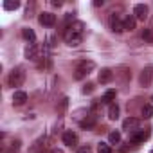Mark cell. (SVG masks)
Listing matches in <instances>:
<instances>
[{
    "label": "cell",
    "mask_w": 153,
    "mask_h": 153,
    "mask_svg": "<svg viewBox=\"0 0 153 153\" xmlns=\"http://www.w3.org/2000/svg\"><path fill=\"white\" fill-rule=\"evenodd\" d=\"M112 78H114V72H112V68H101V72H99V83H110L112 81Z\"/></svg>",
    "instance_id": "8fae6325"
},
{
    "label": "cell",
    "mask_w": 153,
    "mask_h": 153,
    "mask_svg": "<svg viewBox=\"0 0 153 153\" xmlns=\"http://www.w3.org/2000/svg\"><path fill=\"white\" fill-rule=\"evenodd\" d=\"M20 7V2H16V0H6L4 2V9L11 11V9H18Z\"/></svg>",
    "instance_id": "ffe728a7"
},
{
    "label": "cell",
    "mask_w": 153,
    "mask_h": 153,
    "mask_svg": "<svg viewBox=\"0 0 153 153\" xmlns=\"http://www.w3.org/2000/svg\"><path fill=\"white\" fill-rule=\"evenodd\" d=\"M148 13H149V9H148V6H144V4H137L135 7H133V16L137 18V20H146L148 18Z\"/></svg>",
    "instance_id": "52a82bcc"
},
{
    "label": "cell",
    "mask_w": 153,
    "mask_h": 153,
    "mask_svg": "<svg viewBox=\"0 0 153 153\" xmlns=\"http://www.w3.org/2000/svg\"><path fill=\"white\" fill-rule=\"evenodd\" d=\"M51 153H63V149H58V148H54V149H51Z\"/></svg>",
    "instance_id": "83f0119b"
},
{
    "label": "cell",
    "mask_w": 153,
    "mask_h": 153,
    "mask_svg": "<svg viewBox=\"0 0 153 153\" xmlns=\"http://www.w3.org/2000/svg\"><path fill=\"white\" fill-rule=\"evenodd\" d=\"M78 153H92V148L90 146H83V148L78 149Z\"/></svg>",
    "instance_id": "d4e9b609"
},
{
    "label": "cell",
    "mask_w": 153,
    "mask_h": 153,
    "mask_svg": "<svg viewBox=\"0 0 153 153\" xmlns=\"http://www.w3.org/2000/svg\"><path fill=\"white\" fill-rule=\"evenodd\" d=\"M67 101H68L67 97H65V99H61V106H59V114H63V110H65V106H67Z\"/></svg>",
    "instance_id": "484cf974"
},
{
    "label": "cell",
    "mask_w": 153,
    "mask_h": 153,
    "mask_svg": "<svg viewBox=\"0 0 153 153\" xmlns=\"http://www.w3.org/2000/svg\"><path fill=\"white\" fill-rule=\"evenodd\" d=\"M149 153H153V151H149Z\"/></svg>",
    "instance_id": "f546056e"
},
{
    "label": "cell",
    "mask_w": 153,
    "mask_h": 153,
    "mask_svg": "<svg viewBox=\"0 0 153 153\" xmlns=\"http://www.w3.org/2000/svg\"><path fill=\"white\" fill-rule=\"evenodd\" d=\"M27 101V94L24 92V90H16L15 94H13V103L15 105H24Z\"/></svg>",
    "instance_id": "4fadbf2b"
},
{
    "label": "cell",
    "mask_w": 153,
    "mask_h": 153,
    "mask_svg": "<svg viewBox=\"0 0 153 153\" xmlns=\"http://www.w3.org/2000/svg\"><path fill=\"white\" fill-rule=\"evenodd\" d=\"M96 65H94V61H79L78 63V67H76V74H74V78L76 79H83L85 76H88L90 74V70L94 68Z\"/></svg>",
    "instance_id": "3957f363"
},
{
    "label": "cell",
    "mask_w": 153,
    "mask_h": 153,
    "mask_svg": "<svg viewBox=\"0 0 153 153\" xmlns=\"http://www.w3.org/2000/svg\"><path fill=\"white\" fill-rule=\"evenodd\" d=\"M108 140H110V144H119L121 142V131H110Z\"/></svg>",
    "instance_id": "ac0fdd59"
},
{
    "label": "cell",
    "mask_w": 153,
    "mask_h": 153,
    "mask_svg": "<svg viewBox=\"0 0 153 153\" xmlns=\"http://www.w3.org/2000/svg\"><path fill=\"white\" fill-rule=\"evenodd\" d=\"M123 25H124V31H133L135 25H137V18L133 15H126L123 18Z\"/></svg>",
    "instance_id": "7c38bea8"
},
{
    "label": "cell",
    "mask_w": 153,
    "mask_h": 153,
    "mask_svg": "<svg viewBox=\"0 0 153 153\" xmlns=\"http://www.w3.org/2000/svg\"><path fill=\"white\" fill-rule=\"evenodd\" d=\"M22 36H24L31 45L36 42V34H34V31H33V29H29V27H24V29H22Z\"/></svg>",
    "instance_id": "5bb4252c"
},
{
    "label": "cell",
    "mask_w": 153,
    "mask_h": 153,
    "mask_svg": "<svg viewBox=\"0 0 153 153\" xmlns=\"http://www.w3.org/2000/svg\"><path fill=\"white\" fill-rule=\"evenodd\" d=\"M24 81H25V70L22 67H16L9 72V78H7L9 87H22Z\"/></svg>",
    "instance_id": "7a4b0ae2"
},
{
    "label": "cell",
    "mask_w": 153,
    "mask_h": 153,
    "mask_svg": "<svg viewBox=\"0 0 153 153\" xmlns=\"http://www.w3.org/2000/svg\"><path fill=\"white\" fill-rule=\"evenodd\" d=\"M79 124H81V128H85V130H92V128L96 126V115H94V114H92V115H87V119L81 121Z\"/></svg>",
    "instance_id": "2e32d148"
},
{
    "label": "cell",
    "mask_w": 153,
    "mask_h": 153,
    "mask_svg": "<svg viewBox=\"0 0 153 153\" xmlns=\"http://www.w3.org/2000/svg\"><path fill=\"white\" fill-rule=\"evenodd\" d=\"M61 139H63V142H65L67 146H76V144H78V133H74L72 130L65 131Z\"/></svg>",
    "instance_id": "30bf717a"
},
{
    "label": "cell",
    "mask_w": 153,
    "mask_h": 153,
    "mask_svg": "<svg viewBox=\"0 0 153 153\" xmlns=\"http://www.w3.org/2000/svg\"><path fill=\"white\" fill-rule=\"evenodd\" d=\"M108 119H112V121L119 119V106H117L115 103H112L110 108H108Z\"/></svg>",
    "instance_id": "e0dca14e"
},
{
    "label": "cell",
    "mask_w": 153,
    "mask_h": 153,
    "mask_svg": "<svg viewBox=\"0 0 153 153\" xmlns=\"http://www.w3.org/2000/svg\"><path fill=\"white\" fill-rule=\"evenodd\" d=\"M115 96H117V92L115 90H106L105 94H103V97H101V103L103 105H112V101H115Z\"/></svg>",
    "instance_id": "9a60e30c"
},
{
    "label": "cell",
    "mask_w": 153,
    "mask_h": 153,
    "mask_svg": "<svg viewBox=\"0 0 153 153\" xmlns=\"http://www.w3.org/2000/svg\"><path fill=\"white\" fill-rule=\"evenodd\" d=\"M97 153H114V151H112V148H110L108 144L101 142V144H99V148H97Z\"/></svg>",
    "instance_id": "603a6c76"
},
{
    "label": "cell",
    "mask_w": 153,
    "mask_h": 153,
    "mask_svg": "<svg viewBox=\"0 0 153 153\" xmlns=\"http://www.w3.org/2000/svg\"><path fill=\"white\" fill-rule=\"evenodd\" d=\"M25 56L27 58H31V59H36V45L33 43V45H29L27 49H25Z\"/></svg>",
    "instance_id": "44dd1931"
},
{
    "label": "cell",
    "mask_w": 153,
    "mask_h": 153,
    "mask_svg": "<svg viewBox=\"0 0 153 153\" xmlns=\"http://www.w3.org/2000/svg\"><path fill=\"white\" fill-rule=\"evenodd\" d=\"M108 24H110V29H112L114 33H123V31H124L123 18H121L119 15H112V16H110V20H108Z\"/></svg>",
    "instance_id": "8992f818"
},
{
    "label": "cell",
    "mask_w": 153,
    "mask_h": 153,
    "mask_svg": "<svg viewBox=\"0 0 153 153\" xmlns=\"http://www.w3.org/2000/svg\"><path fill=\"white\" fill-rule=\"evenodd\" d=\"M142 117L144 119H151L153 117V105H144L142 106Z\"/></svg>",
    "instance_id": "d6986e66"
},
{
    "label": "cell",
    "mask_w": 153,
    "mask_h": 153,
    "mask_svg": "<svg viewBox=\"0 0 153 153\" xmlns=\"http://www.w3.org/2000/svg\"><path fill=\"white\" fill-rule=\"evenodd\" d=\"M149 128H144V130H135L133 133H130V142H133V144H140V142H144V140H148L149 139Z\"/></svg>",
    "instance_id": "5b68a950"
},
{
    "label": "cell",
    "mask_w": 153,
    "mask_h": 153,
    "mask_svg": "<svg viewBox=\"0 0 153 153\" xmlns=\"http://www.w3.org/2000/svg\"><path fill=\"white\" fill-rule=\"evenodd\" d=\"M139 83H140V87H144V88H148V87L153 83V67H151V65H148V67L142 68V72H140V76H139Z\"/></svg>",
    "instance_id": "277c9868"
},
{
    "label": "cell",
    "mask_w": 153,
    "mask_h": 153,
    "mask_svg": "<svg viewBox=\"0 0 153 153\" xmlns=\"http://www.w3.org/2000/svg\"><path fill=\"white\" fill-rule=\"evenodd\" d=\"M38 22L42 25H45V27H52L56 24V15H52V13H42L38 16Z\"/></svg>",
    "instance_id": "ba28073f"
},
{
    "label": "cell",
    "mask_w": 153,
    "mask_h": 153,
    "mask_svg": "<svg viewBox=\"0 0 153 153\" xmlns=\"http://www.w3.org/2000/svg\"><path fill=\"white\" fill-rule=\"evenodd\" d=\"M94 6H96V7H99V6H103V0H96V2H94Z\"/></svg>",
    "instance_id": "4316f807"
},
{
    "label": "cell",
    "mask_w": 153,
    "mask_h": 153,
    "mask_svg": "<svg viewBox=\"0 0 153 153\" xmlns=\"http://www.w3.org/2000/svg\"><path fill=\"white\" fill-rule=\"evenodd\" d=\"M123 130H126L128 133L131 131H135V130H139V119L137 117H128V119H124L123 121Z\"/></svg>",
    "instance_id": "9c48e42d"
},
{
    "label": "cell",
    "mask_w": 153,
    "mask_h": 153,
    "mask_svg": "<svg viewBox=\"0 0 153 153\" xmlns=\"http://www.w3.org/2000/svg\"><path fill=\"white\" fill-rule=\"evenodd\" d=\"M83 33H85V25L81 24V22H74V24H70L67 29H65V42H67V45H70V47H78L79 43H81V40H83Z\"/></svg>",
    "instance_id": "6da1fadb"
},
{
    "label": "cell",
    "mask_w": 153,
    "mask_h": 153,
    "mask_svg": "<svg viewBox=\"0 0 153 153\" xmlns=\"http://www.w3.org/2000/svg\"><path fill=\"white\" fill-rule=\"evenodd\" d=\"M142 40L148 43H153V31L151 29H144L142 31Z\"/></svg>",
    "instance_id": "7402d4cb"
},
{
    "label": "cell",
    "mask_w": 153,
    "mask_h": 153,
    "mask_svg": "<svg viewBox=\"0 0 153 153\" xmlns=\"http://www.w3.org/2000/svg\"><path fill=\"white\" fill-rule=\"evenodd\" d=\"M151 101H153V96H151Z\"/></svg>",
    "instance_id": "f1b7e54d"
},
{
    "label": "cell",
    "mask_w": 153,
    "mask_h": 153,
    "mask_svg": "<svg viewBox=\"0 0 153 153\" xmlns=\"http://www.w3.org/2000/svg\"><path fill=\"white\" fill-rule=\"evenodd\" d=\"M94 90V83H87L85 87H83V94H90Z\"/></svg>",
    "instance_id": "cb8c5ba5"
}]
</instances>
